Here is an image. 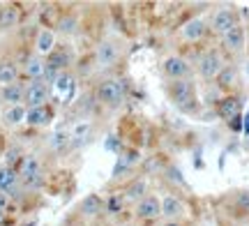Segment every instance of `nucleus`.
Here are the masks:
<instances>
[{
	"instance_id": "nucleus-1",
	"label": "nucleus",
	"mask_w": 249,
	"mask_h": 226,
	"mask_svg": "<svg viewBox=\"0 0 249 226\" xmlns=\"http://www.w3.org/2000/svg\"><path fill=\"white\" fill-rule=\"evenodd\" d=\"M92 97H95V104L102 106V109L118 111L124 104V83L120 81L118 76L104 74V76H99L97 83H95Z\"/></svg>"
},
{
	"instance_id": "nucleus-2",
	"label": "nucleus",
	"mask_w": 249,
	"mask_h": 226,
	"mask_svg": "<svg viewBox=\"0 0 249 226\" xmlns=\"http://www.w3.org/2000/svg\"><path fill=\"white\" fill-rule=\"evenodd\" d=\"M164 92L169 102L182 113H196L198 111V90H196L194 79H182V81H166Z\"/></svg>"
},
{
	"instance_id": "nucleus-3",
	"label": "nucleus",
	"mask_w": 249,
	"mask_h": 226,
	"mask_svg": "<svg viewBox=\"0 0 249 226\" xmlns=\"http://www.w3.org/2000/svg\"><path fill=\"white\" fill-rule=\"evenodd\" d=\"M226 65H229V58L224 55L222 49L219 46H208L205 51H201L194 70L203 81H214Z\"/></svg>"
},
{
	"instance_id": "nucleus-4",
	"label": "nucleus",
	"mask_w": 249,
	"mask_h": 226,
	"mask_svg": "<svg viewBox=\"0 0 249 226\" xmlns=\"http://www.w3.org/2000/svg\"><path fill=\"white\" fill-rule=\"evenodd\" d=\"M46 63V74H44V81L49 86H53L58 79H60L62 74H67L71 70V65H74V58H71V51H67L62 44H58L51 51V53L44 58Z\"/></svg>"
},
{
	"instance_id": "nucleus-5",
	"label": "nucleus",
	"mask_w": 249,
	"mask_h": 226,
	"mask_svg": "<svg viewBox=\"0 0 249 226\" xmlns=\"http://www.w3.org/2000/svg\"><path fill=\"white\" fill-rule=\"evenodd\" d=\"M240 12L231 5H222V7L213 9V14L208 18V28H210V33L217 37H224L226 33H231L235 26H240Z\"/></svg>"
},
{
	"instance_id": "nucleus-6",
	"label": "nucleus",
	"mask_w": 249,
	"mask_h": 226,
	"mask_svg": "<svg viewBox=\"0 0 249 226\" xmlns=\"http://www.w3.org/2000/svg\"><path fill=\"white\" fill-rule=\"evenodd\" d=\"M160 70H161V76L166 81H182V79H194V65L187 60L185 55L180 53H171L166 58H161L160 63Z\"/></svg>"
},
{
	"instance_id": "nucleus-7",
	"label": "nucleus",
	"mask_w": 249,
	"mask_h": 226,
	"mask_svg": "<svg viewBox=\"0 0 249 226\" xmlns=\"http://www.w3.org/2000/svg\"><path fill=\"white\" fill-rule=\"evenodd\" d=\"M132 217L139 224H152L161 219V199L157 194H148L145 199H141L136 206H132Z\"/></svg>"
},
{
	"instance_id": "nucleus-8",
	"label": "nucleus",
	"mask_w": 249,
	"mask_h": 226,
	"mask_svg": "<svg viewBox=\"0 0 249 226\" xmlns=\"http://www.w3.org/2000/svg\"><path fill=\"white\" fill-rule=\"evenodd\" d=\"M219 49L224 51L226 58H238V55L247 53V26L240 23V26L233 28L231 33L219 37Z\"/></svg>"
},
{
	"instance_id": "nucleus-9",
	"label": "nucleus",
	"mask_w": 249,
	"mask_h": 226,
	"mask_svg": "<svg viewBox=\"0 0 249 226\" xmlns=\"http://www.w3.org/2000/svg\"><path fill=\"white\" fill-rule=\"evenodd\" d=\"M123 58V51H120V46L116 42H111V39H102L97 46H95V53H92V63L97 70H108V67H113Z\"/></svg>"
},
{
	"instance_id": "nucleus-10",
	"label": "nucleus",
	"mask_w": 249,
	"mask_h": 226,
	"mask_svg": "<svg viewBox=\"0 0 249 226\" xmlns=\"http://www.w3.org/2000/svg\"><path fill=\"white\" fill-rule=\"evenodd\" d=\"M120 194H123V199L127 201V206H136L139 201L145 199V196L150 194V180H148L145 175H134V178H129L127 182H123Z\"/></svg>"
},
{
	"instance_id": "nucleus-11",
	"label": "nucleus",
	"mask_w": 249,
	"mask_h": 226,
	"mask_svg": "<svg viewBox=\"0 0 249 226\" xmlns=\"http://www.w3.org/2000/svg\"><path fill=\"white\" fill-rule=\"evenodd\" d=\"M26 109H35V106H44L51 104V86L39 79V81H26Z\"/></svg>"
},
{
	"instance_id": "nucleus-12",
	"label": "nucleus",
	"mask_w": 249,
	"mask_h": 226,
	"mask_svg": "<svg viewBox=\"0 0 249 226\" xmlns=\"http://www.w3.org/2000/svg\"><path fill=\"white\" fill-rule=\"evenodd\" d=\"M208 33H210V28H208V21L203 17H192L180 26V39L187 42V44L203 42L205 37H208Z\"/></svg>"
},
{
	"instance_id": "nucleus-13",
	"label": "nucleus",
	"mask_w": 249,
	"mask_h": 226,
	"mask_svg": "<svg viewBox=\"0 0 249 226\" xmlns=\"http://www.w3.org/2000/svg\"><path fill=\"white\" fill-rule=\"evenodd\" d=\"M213 83L222 95H238V90H240V70H238V65L229 63Z\"/></svg>"
},
{
	"instance_id": "nucleus-14",
	"label": "nucleus",
	"mask_w": 249,
	"mask_h": 226,
	"mask_svg": "<svg viewBox=\"0 0 249 226\" xmlns=\"http://www.w3.org/2000/svg\"><path fill=\"white\" fill-rule=\"evenodd\" d=\"M214 113L222 118L224 122H233L238 120L242 113V97L238 95H222L219 100L214 102Z\"/></svg>"
},
{
	"instance_id": "nucleus-15",
	"label": "nucleus",
	"mask_w": 249,
	"mask_h": 226,
	"mask_svg": "<svg viewBox=\"0 0 249 226\" xmlns=\"http://www.w3.org/2000/svg\"><path fill=\"white\" fill-rule=\"evenodd\" d=\"M46 74V63L42 55H37L35 51L26 53V58L21 60V81H39Z\"/></svg>"
},
{
	"instance_id": "nucleus-16",
	"label": "nucleus",
	"mask_w": 249,
	"mask_h": 226,
	"mask_svg": "<svg viewBox=\"0 0 249 226\" xmlns=\"http://www.w3.org/2000/svg\"><path fill=\"white\" fill-rule=\"evenodd\" d=\"M187 215V203L178 194H164L161 196V219L166 222H182Z\"/></svg>"
},
{
	"instance_id": "nucleus-17",
	"label": "nucleus",
	"mask_w": 249,
	"mask_h": 226,
	"mask_svg": "<svg viewBox=\"0 0 249 226\" xmlns=\"http://www.w3.org/2000/svg\"><path fill=\"white\" fill-rule=\"evenodd\" d=\"M21 81V60L14 53H0V86Z\"/></svg>"
},
{
	"instance_id": "nucleus-18",
	"label": "nucleus",
	"mask_w": 249,
	"mask_h": 226,
	"mask_svg": "<svg viewBox=\"0 0 249 226\" xmlns=\"http://www.w3.org/2000/svg\"><path fill=\"white\" fill-rule=\"evenodd\" d=\"M23 102H26V83L23 81L0 86V106L2 109H7V106H21Z\"/></svg>"
},
{
	"instance_id": "nucleus-19",
	"label": "nucleus",
	"mask_w": 249,
	"mask_h": 226,
	"mask_svg": "<svg viewBox=\"0 0 249 226\" xmlns=\"http://www.w3.org/2000/svg\"><path fill=\"white\" fill-rule=\"evenodd\" d=\"M21 5L17 2H2L0 5V33H12L17 30L18 23H21Z\"/></svg>"
},
{
	"instance_id": "nucleus-20",
	"label": "nucleus",
	"mask_w": 249,
	"mask_h": 226,
	"mask_svg": "<svg viewBox=\"0 0 249 226\" xmlns=\"http://www.w3.org/2000/svg\"><path fill=\"white\" fill-rule=\"evenodd\" d=\"M55 118V109L53 104H44V106H35V109H28L26 113V125L33 129H42L49 127Z\"/></svg>"
},
{
	"instance_id": "nucleus-21",
	"label": "nucleus",
	"mask_w": 249,
	"mask_h": 226,
	"mask_svg": "<svg viewBox=\"0 0 249 226\" xmlns=\"http://www.w3.org/2000/svg\"><path fill=\"white\" fill-rule=\"evenodd\" d=\"M79 212L83 219H99L104 217V196H99V194H88V196H83L79 203Z\"/></svg>"
},
{
	"instance_id": "nucleus-22",
	"label": "nucleus",
	"mask_w": 249,
	"mask_h": 226,
	"mask_svg": "<svg viewBox=\"0 0 249 226\" xmlns=\"http://www.w3.org/2000/svg\"><path fill=\"white\" fill-rule=\"evenodd\" d=\"M33 46H35V53L37 55H42V58H46V55L53 51L55 46V30L53 28H37V33H35V39H33Z\"/></svg>"
},
{
	"instance_id": "nucleus-23",
	"label": "nucleus",
	"mask_w": 249,
	"mask_h": 226,
	"mask_svg": "<svg viewBox=\"0 0 249 226\" xmlns=\"http://www.w3.org/2000/svg\"><path fill=\"white\" fill-rule=\"evenodd\" d=\"M26 113L28 109L21 104V106H7V109L0 111V120L5 127H18L26 122Z\"/></svg>"
},
{
	"instance_id": "nucleus-24",
	"label": "nucleus",
	"mask_w": 249,
	"mask_h": 226,
	"mask_svg": "<svg viewBox=\"0 0 249 226\" xmlns=\"http://www.w3.org/2000/svg\"><path fill=\"white\" fill-rule=\"evenodd\" d=\"M55 30L60 35H74L79 30V14L76 12H62L60 18L55 21Z\"/></svg>"
},
{
	"instance_id": "nucleus-25",
	"label": "nucleus",
	"mask_w": 249,
	"mask_h": 226,
	"mask_svg": "<svg viewBox=\"0 0 249 226\" xmlns=\"http://www.w3.org/2000/svg\"><path fill=\"white\" fill-rule=\"evenodd\" d=\"M124 208H127V201L123 199L120 191L107 194V199H104V215H107V217H116V215L124 212Z\"/></svg>"
},
{
	"instance_id": "nucleus-26",
	"label": "nucleus",
	"mask_w": 249,
	"mask_h": 226,
	"mask_svg": "<svg viewBox=\"0 0 249 226\" xmlns=\"http://www.w3.org/2000/svg\"><path fill=\"white\" fill-rule=\"evenodd\" d=\"M70 141H71L70 129H55L53 134L49 136V150L60 153V150H65V148H70Z\"/></svg>"
},
{
	"instance_id": "nucleus-27",
	"label": "nucleus",
	"mask_w": 249,
	"mask_h": 226,
	"mask_svg": "<svg viewBox=\"0 0 249 226\" xmlns=\"http://www.w3.org/2000/svg\"><path fill=\"white\" fill-rule=\"evenodd\" d=\"M166 178H169L171 182H176V185H185V178H182V173L176 169V166H166Z\"/></svg>"
},
{
	"instance_id": "nucleus-28",
	"label": "nucleus",
	"mask_w": 249,
	"mask_h": 226,
	"mask_svg": "<svg viewBox=\"0 0 249 226\" xmlns=\"http://www.w3.org/2000/svg\"><path fill=\"white\" fill-rule=\"evenodd\" d=\"M157 226H187L185 222H166V219H161Z\"/></svg>"
},
{
	"instance_id": "nucleus-29",
	"label": "nucleus",
	"mask_w": 249,
	"mask_h": 226,
	"mask_svg": "<svg viewBox=\"0 0 249 226\" xmlns=\"http://www.w3.org/2000/svg\"><path fill=\"white\" fill-rule=\"evenodd\" d=\"M5 224H7V212L0 210V226H5Z\"/></svg>"
},
{
	"instance_id": "nucleus-30",
	"label": "nucleus",
	"mask_w": 249,
	"mask_h": 226,
	"mask_svg": "<svg viewBox=\"0 0 249 226\" xmlns=\"http://www.w3.org/2000/svg\"><path fill=\"white\" fill-rule=\"evenodd\" d=\"M118 226H143V224H139V222H134V219H129V222H123V224H118Z\"/></svg>"
},
{
	"instance_id": "nucleus-31",
	"label": "nucleus",
	"mask_w": 249,
	"mask_h": 226,
	"mask_svg": "<svg viewBox=\"0 0 249 226\" xmlns=\"http://www.w3.org/2000/svg\"><path fill=\"white\" fill-rule=\"evenodd\" d=\"M245 74H247V79H249V55H247V63H245Z\"/></svg>"
},
{
	"instance_id": "nucleus-32",
	"label": "nucleus",
	"mask_w": 249,
	"mask_h": 226,
	"mask_svg": "<svg viewBox=\"0 0 249 226\" xmlns=\"http://www.w3.org/2000/svg\"><path fill=\"white\" fill-rule=\"evenodd\" d=\"M247 55H249V23H247Z\"/></svg>"
},
{
	"instance_id": "nucleus-33",
	"label": "nucleus",
	"mask_w": 249,
	"mask_h": 226,
	"mask_svg": "<svg viewBox=\"0 0 249 226\" xmlns=\"http://www.w3.org/2000/svg\"><path fill=\"white\" fill-rule=\"evenodd\" d=\"M245 132L249 134V113H247V127H245Z\"/></svg>"
},
{
	"instance_id": "nucleus-34",
	"label": "nucleus",
	"mask_w": 249,
	"mask_h": 226,
	"mask_svg": "<svg viewBox=\"0 0 249 226\" xmlns=\"http://www.w3.org/2000/svg\"><path fill=\"white\" fill-rule=\"evenodd\" d=\"M90 226H99V224H90Z\"/></svg>"
}]
</instances>
